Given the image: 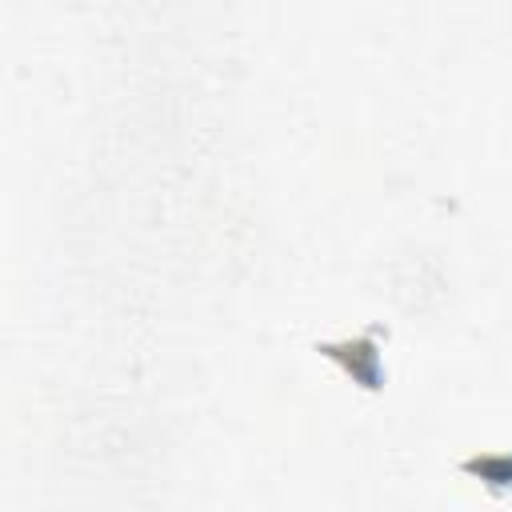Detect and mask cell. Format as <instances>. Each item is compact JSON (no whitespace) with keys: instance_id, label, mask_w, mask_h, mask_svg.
<instances>
[{"instance_id":"7a4b0ae2","label":"cell","mask_w":512,"mask_h":512,"mask_svg":"<svg viewBox=\"0 0 512 512\" xmlns=\"http://www.w3.org/2000/svg\"><path fill=\"white\" fill-rule=\"evenodd\" d=\"M460 472L476 476L488 492H508L512 488V452L508 448H488V452H472L460 460Z\"/></svg>"},{"instance_id":"6da1fadb","label":"cell","mask_w":512,"mask_h":512,"mask_svg":"<svg viewBox=\"0 0 512 512\" xmlns=\"http://www.w3.org/2000/svg\"><path fill=\"white\" fill-rule=\"evenodd\" d=\"M316 352H324L328 360L344 364V372L364 384L368 392H376L384 384V360H380V344H376V328L360 332V336H348V340H324L316 344Z\"/></svg>"}]
</instances>
